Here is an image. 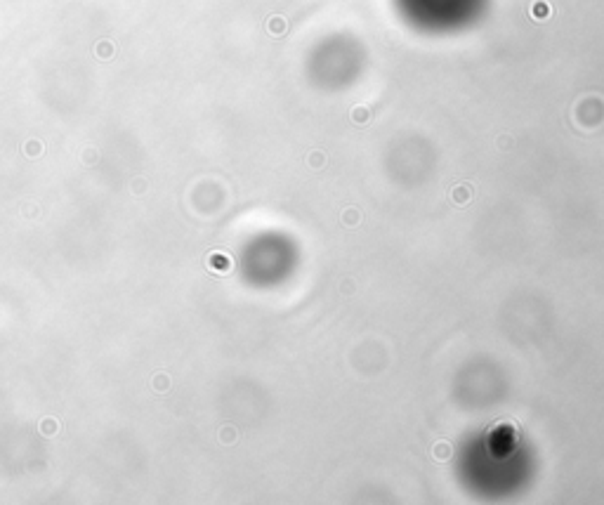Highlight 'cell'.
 <instances>
[{
    "label": "cell",
    "mask_w": 604,
    "mask_h": 505,
    "mask_svg": "<svg viewBox=\"0 0 604 505\" xmlns=\"http://www.w3.org/2000/svg\"><path fill=\"white\" fill-rule=\"evenodd\" d=\"M92 52L97 59H102V62H109V59L116 57V43L109 41V38H104V41H97L92 47Z\"/></svg>",
    "instance_id": "obj_1"
},
{
    "label": "cell",
    "mask_w": 604,
    "mask_h": 505,
    "mask_svg": "<svg viewBox=\"0 0 604 505\" xmlns=\"http://www.w3.org/2000/svg\"><path fill=\"white\" fill-rule=\"evenodd\" d=\"M432 458L439 460V463L448 460L451 458V444H448V441H437L435 446H432Z\"/></svg>",
    "instance_id": "obj_2"
},
{
    "label": "cell",
    "mask_w": 604,
    "mask_h": 505,
    "mask_svg": "<svg viewBox=\"0 0 604 505\" xmlns=\"http://www.w3.org/2000/svg\"><path fill=\"white\" fill-rule=\"evenodd\" d=\"M470 198H472V186L470 184H463V186H456V189H453V203L463 205V203H467Z\"/></svg>",
    "instance_id": "obj_3"
},
{
    "label": "cell",
    "mask_w": 604,
    "mask_h": 505,
    "mask_svg": "<svg viewBox=\"0 0 604 505\" xmlns=\"http://www.w3.org/2000/svg\"><path fill=\"white\" fill-rule=\"evenodd\" d=\"M267 31L272 35H284L286 33V19L284 17H269V22H267Z\"/></svg>",
    "instance_id": "obj_4"
},
{
    "label": "cell",
    "mask_w": 604,
    "mask_h": 505,
    "mask_svg": "<svg viewBox=\"0 0 604 505\" xmlns=\"http://www.w3.org/2000/svg\"><path fill=\"white\" fill-rule=\"evenodd\" d=\"M548 14H550V7H548L545 0H536L534 5H531V17L534 19H545Z\"/></svg>",
    "instance_id": "obj_5"
},
{
    "label": "cell",
    "mask_w": 604,
    "mask_h": 505,
    "mask_svg": "<svg viewBox=\"0 0 604 505\" xmlns=\"http://www.w3.org/2000/svg\"><path fill=\"white\" fill-rule=\"evenodd\" d=\"M24 154L29 158H38L43 154V144L38 140H29L26 144H24Z\"/></svg>",
    "instance_id": "obj_6"
},
{
    "label": "cell",
    "mask_w": 604,
    "mask_h": 505,
    "mask_svg": "<svg viewBox=\"0 0 604 505\" xmlns=\"http://www.w3.org/2000/svg\"><path fill=\"white\" fill-rule=\"evenodd\" d=\"M352 118H354L356 123H366L368 121V111L364 109V106H356V109L352 111Z\"/></svg>",
    "instance_id": "obj_7"
},
{
    "label": "cell",
    "mask_w": 604,
    "mask_h": 505,
    "mask_svg": "<svg viewBox=\"0 0 604 505\" xmlns=\"http://www.w3.org/2000/svg\"><path fill=\"white\" fill-rule=\"evenodd\" d=\"M163 383H165V378H163V376H158V378H156V387H158V389H165V387H168V385H163Z\"/></svg>",
    "instance_id": "obj_8"
}]
</instances>
